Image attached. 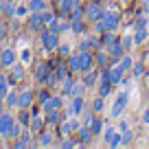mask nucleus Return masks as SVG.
Segmentation results:
<instances>
[{"label": "nucleus", "mask_w": 149, "mask_h": 149, "mask_svg": "<svg viewBox=\"0 0 149 149\" xmlns=\"http://www.w3.org/2000/svg\"><path fill=\"white\" fill-rule=\"evenodd\" d=\"M143 74H147L145 64H143V61H134V66H132V77H134V79H138V77H143Z\"/></svg>", "instance_id": "obj_32"}, {"label": "nucleus", "mask_w": 149, "mask_h": 149, "mask_svg": "<svg viewBox=\"0 0 149 149\" xmlns=\"http://www.w3.org/2000/svg\"><path fill=\"white\" fill-rule=\"evenodd\" d=\"M2 35H7V24L0 22V37H2Z\"/></svg>", "instance_id": "obj_48"}, {"label": "nucleus", "mask_w": 149, "mask_h": 149, "mask_svg": "<svg viewBox=\"0 0 149 149\" xmlns=\"http://www.w3.org/2000/svg\"><path fill=\"white\" fill-rule=\"evenodd\" d=\"M84 107H86L84 97H72V103L66 107V116H79L81 112H84Z\"/></svg>", "instance_id": "obj_11"}, {"label": "nucleus", "mask_w": 149, "mask_h": 149, "mask_svg": "<svg viewBox=\"0 0 149 149\" xmlns=\"http://www.w3.org/2000/svg\"><path fill=\"white\" fill-rule=\"evenodd\" d=\"M9 86H11V84H9V77L0 72V103L5 101V97L9 94Z\"/></svg>", "instance_id": "obj_26"}, {"label": "nucleus", "mask_w": 149, "mask_h": 149, "mask_svg": "<svg viewBox=\"0 0 149 149\" xmlns=\"http://www.w3.org/2000/svg\"><path fill=\"white\" fill-rule=\"evenodd\" d=\"M48 64L46 61H40V64H37V68H35V79L40 81V84H44V79H46V74H48Z\"/></svg>", "instance_id": "obj_24"}, {"label": "nucleus", "mask_w": 149, "mask_h": 149, "mask_svg": "<svg viewBox=\"0 0 149 149\" xmlns=\"http://www.w3.org/2000/svg\"><path fill=\"white\" fill-rule=\"evenodd\" d=\"M29 26H31L33 31H40V29L44 26V22H42V13H31V18H29Z\"/></svg>", "instance_id": "obj_29"}, {"label": "nucleus", "mask_w": 149, "mask_h": 149, "mask_svg": "<svg viewBox=\"0 0 149 149\" xmlns=\"http://www.w3.org/2000/svg\"><path fill=\"white\" fill-rule=\"evenodd\" d=\"M127 103H130V94H127V90L118 92V97L114 99V103H112V110H110L112 118H118V116H123V112H125Z\"/></svg>", "instance_id": "obj_4"}, {"label": "nucleus", "mask_w": 149, "mask_h": 149, "mask_svg": "<svg viewBox=\"0 0 149 149\" xmlns=\"http://www.w3.org/2000/svg\"><path fill=\"white\" fill-rule=\"evenodd\" d=\"M143 13L149 15V0H143Z\"/></svg>", "instance_id": "obj_47"}, {"label": "nucleus", "mask_w": 149, "mask_h": 149, "mask_svg": "<svg viewBox=\"0 0 149 149\" xmlns=\"http://www.w3.org/2000/svg\"><path fill=\"white\" fill-rule=\"evenodd\" d=\"M55 18H57V15L53 13V11H42V22H44V26H51V24L55 22Z\"/></svg>", "instance_id": "obj_39"}, {"label": "nucleus", "mask_w": 149, "mask_h": 149, "mask_svg": "<svg viewBox=\"0 0 149 149\" xmlns=\"http://www.w3.org/2000/svg\"><path fill=\"white\" fill-rule=\"evenodd\" d=\"M15 61H18V55H15L13 48L7 46V48H2V51H0V66H2V68H11Z\"/></svg>", "instance_id": "obj_10"}, {"label": "nucleus", "mask_w": 149, "mask_h": 149, "mask_svg": "<svg viewBox=\"0 0 149 149\" xmlns=\"http://www.w3.org/2000/svg\"><path fill=\"white\" fill-rule=\"evenodd\" d=\"M132 35H134V44L140 46L149 40V29H136V31H132Z\"/></svg>", "instance_id": "obj_22"}, {"label": "nucleus", "mask_w": 149, "mask_h": 149, "mask_svg": "<svg viewBox=\"0 0 149 149\" xmlns=\"http://www.w3.org/2000/svg\"><path fill=\"white\" fill-rule=\"evenodd\" d=\"M29 11H31V13H42V11H46V0H29Z\"/></svg>", "instance_id": "obj_27"}, {"label": "nucleus", "mask_w": 149, "mask_h": 149, "mask_svg": "<svg viewBox=\"0 0 149 149\" xmlns=\"http://www.w3.org/2000/svg\"><path fill=\"white\" fill-rule=\"evenodd\" d=\"M44 121H46L48 125H59V123L64 121V110H48Z\"/></svg>", "instance_id": "obj_19"}, {"label": "nucleus", "mask_w": 149, "mask_h": 149, "mask_svg": "<svg viewBox=\"0 0 149 149\" xmlns=\"http://www.w3.org/2000/svg\"><path fill=\"white\" fill-rule=\"evenodd\" d=\"M33 103H35V92L31 88H22L18 92V107L20 110H31Z\"/></svg>", "instance_id": "obj_6"}, {"label": "nucleus", "mask_w": 149, "mask_h": 149, "mask_svg": "<svg viewBox=\"0 0 149 149\" xmlns=\"http://www.w3.org/2000/svg\"><path fill=\"white\" fill-rule=\"evenodd\" d=\"M99 74H101V68H92V70H88V72H84L81 74V81H84V86L86 88H94V86L99 84Z\"/></svg>", "instance_id": "obj_15"}, {"label": "nucleus", "mask_w": 149, "mask_h": 149, "mask_svg": "<svg viewBox=\"0 0 149 149\" xmlns=\"http://www.w3.org/2000/svg\"><path fill=\"white\" fill-rule=\"evenodd\" d=\"M46 97H48V92H46V90H42V92H40V101H44Z\"/></svg>", "instance_id": "obj_49"}, {"label": "nucleus", "mask_w": 149, "mask_h": 149, "mask_svg": "<svg viewBox=\"0 0 149 149\" xmlns=\"http://www.w3.org/2000/svg\"><path fill=\"white\" fill-rule=\"evenodd\" d=\"M18 123H20L22 127H29V125H31V110H22V114H20Z\"/></svg>", "instance_id": "obj_38"}, {"label": "nucleus", "mask_w": 149, "mask_h": 149, "mask_svg": "<svg viewBox=\"0 0 149 149\" xmlns=\"http://www.w3.org/2000/svg\"><path fill=\"white\" fill-rule=\"evenodd\" d=\"M94 61H97V66H101V68H107V66L112 64L110 55H107V51H105V48H103V46L94 51Z\"/></svg>", "instance_id": "obj_17"}, {"label": "nucleus", "mask_w": 149, "mask_h": 149, "mask_svg": "<svg viewBox=\"0 0 149 149\" xmlns=\"http://www.w3.org/2000/svg\"><path fill=\"white\" fill-rule=\"evenodd\" d=\"M118 37H116V33L114 31H105V33H101V44L103 46H110L112 42H116Z\"/></svg>", "instance_id": "obj_35"}, {"label": "nucleus", "mask_w": 149, "mask_h": 149, "mask_svg": "<svg viewBox=\"0 0 149 149\" xmlns=\"http://www.w3.org/2000/svg\"><path fill=\"white\" fill-rule=\"evenodd\" d=\"M103 143H105L107 147H112V149L121 147V130L114 127V125L103 127Z\"/></svg>", "instance_id": "obj_3"}, {"label": "nucleus", "mask_w": 149, "mask_h": 149, "mask_svg": "<svg viewBox=\"0 0 149 149\" xmlns=\"http://www.w3.org/2000/svg\"><path fill=\"white\" fill-rule=\"evenodd\" d=\"M84 92H86V86H84V81H74L72 90H70V97H84Z\"/></svg>", "instance_id": "obj_37"}, {"label": "nucleus", "mask_w": 149, "mask_h": 149, "mask_svg": "<svg viewBox=\"0 0 149 149\" xmlns=\"http://www.w3.org/2000/svg\"><path fill=\"white\" fill-rule=\"evenodd\" d=\"M118 64H121V68L125 70V74H127V72H132V66H134V57L125 53V55H123L121 59H118Z\"/></svg>", "instance_id": "obj_30"}, {"label": "nucleus", "mask_w": 149, "mask_h": 149, "mask_svg": "<svg viewBox=\"0 0 149 149\" xmlns=\"http://www.w3.org/2000/svg\"><path fill=\"white\" fill-rule=\"evenodd\" d=\"M20 57H22V64H24V66H26V64H31V59H33V55H31V51H29V48H24Z\"/></svg>", "instance_id": "obj_44"}, {"label": "nucleus", "mask_w": 149, "mask_h": 149, "mask_svg": "<svg viewBox=\"0 0 149 149\" xmlns=\"http://www.w3.org/2000/svg\"><path fill=\"white\" fill-rule=\"evenodd\" d=\"M92 2H103V0H92Z\"/></svg>", "instance_id": "obj_51"}, {"label": "nucleus", "mask_w": 149, "mask_h": 149, "mask_svg": "<svg viewBox=\"0 0 149 149\" xmlns=\"http://www.w3.org/2000/svg\"><path fill=\"white\" fill-rule=\"evenodd\" d=\"M53 138H55V136H53L51 132H42V134H40V140L35 143V147H53Z\"/></svg>", "instance_id": "obj_28"}, {"label": "nucleus", "mask_w": 149, "mask_h": 149, "mask_svg": "<svg viewBox=\"0 0 149 149\" xmlns=\"http://www.w3.org/2000/svg\"><path fill=\"white\" fill-rule=\"evenodd\" d=\"M118 130H121V132H125V130H132V127H130V123H127V121H121V125H118Z\"/></svg>", "instance_id": "obj_46"}, {"label": "nucleus", "mask_w": 149, "mask_h": 149, "mask_svg": "<svg viewBox=\"0 0 149 149\" xmlns=\"http://www.w3.org/2000/svg\"><path fill=\"white\" fill-rule=\"evenodd\" d=\"M70 51H72V46H70L68 42H66V44H61V42H59V46H57V53H59L61 57H68V55H70Z\"/></svg>", "instance_id": "obj_43"}, {"label": "nucleus", "mask_w": 149, "mask_h": 149, "mask_svg": "<svg viewBox=\"0 0 149 149\" xmlns=\"http://www.w3.org/2000/svg\"><path fill=\"white\" fill-rule=\"evenodd\" d=\"M145 84H147V92H149V72L145 74Z\"/></svg>", "instance_id": "obj_50"}, {"label": "nucleus", "mask_w": 149, "mask_h": 149, "mask_svg": "<svg viewBox=\"0 0 149 149\" xmlns=\"http://www.w3.org/2000/svg\"><path fill=\"white\" fill-rule=\"evenodd\" d=\"M118 26H121V13L112 7V9L103 11L101 20L97 22V33L101 35V33H105V31H116Z\"/></svg>", "instance_id": "obj_1"}, {"label": "nucleus", "mask_w": 149, "mask_h": 149, "mask_svg": "<svg viewBox=\"0 0 149 149\" xmlns=\"http://www.w3.org/2000/svg\"><path fill=\"white\" fill-rule=\"evenodd\" d=\"M103 5L101 2H92L90 0V5L84 9V15H86V22H92V24H97L99 20H101V15H103Z\"/></svg>", "instance_id": "obj_5"}, {"label": "nucleus", "mask_w": 149, "mask_h": 149, "mask_svg": "<svg viewBox=\"0 0 149 149\" xmlns=\"http://www.w3.org/2000/svg\"><path fill=\"white\" fill-rule=\"evenodd\" d=\"M48 29H53L55 33H68L70 31V18H66V15H57L55 22H53Z\"/></svg>", "instance_id": "obj_14"}, {"label": "nucleus", "mask_w": 149, "mask_h": 149, "mask_svg": "<svg viewBox=\"0 0 149 149\" xmlns=\"http://www.w3.org/2000/svg\"><path fill=\"white\" fill-rule=\"evenodd\" d=\"M59 86H61V94H66V97H70V90H72V86H74L72 72H70V74H66L64 79L59 81Z\"/></svg>", "instance_id": "obj_23"}, {"label": "nucleus", "mask_w": 149, "mask_h": 149, "mask_svg": "<svg viewBox=\"0 0 149 149\" xmlns=\"http://www.w3.org/2000/svg\"><path fill=\"white\" fill-rule=\"evenodd\" d=\"M103 107H105V97H97L92 101V112L94 114H103Z\"/></svg>", "instance_id": "obj_36"}, {"label": "nucleus", "mask_w": 149, "mask_h": 149, "mask_svg": "<svg viewBox=\"0 0 149 149\" xmlns=\"http://www.w3.org/2000/svg\"><path fill=\"white\" fill-rule=\"evenodd\" d=\"M70 31L74 35H84L86 33V20L84 18H72L70 20Z\"/></svg>", "instance_id": "obj_21"}, {"label": "nucleus", "mask_w": 149, "mask_h": 149, "mask_svg": "<svg viewBox=\"0 0 149 149\" xmlns=\"http://www.w3.org/2000/svg\"><path fill=\"white\" fill-rule=\"evenodd\" d=\"M107 70H110V81H112V86H121L123 77H125V70L121 68V64H118V61H112V64L107 66Z\"/></svg>", "instance_id": "obj_9"}, {"label": "nucleus", "mask_w": 149, "mask_h": 149, "mask_svg": "<svg viewBox=\"0 0 149 149\" xmlns=\"http://www.w3.org/2000/svg\"><path fill=\"white\" fill-rule=\"evenodd\" d=\"M40 42H42V48L48 53H55L57 46H59V33H55L53 29H48V31H44L42 35H40Z\"/></svg>", "instance_id": "obj_2"}, {"label": "nucleus", "mask_w": 149, "mask_h": 149, "mask_svg": "<svg viewBox=\"0 0 149 149\" xmlns=\"http://www.w3.org/2000/svg\"><path fill=\"white\" fill-rule=\"evenodd\" d=\"M143 123H145V125L149 127V105L145 107V112H143Z\"/></svg>", "instance_id": "obj_45"}, {"label": "nucleus", "mask_w": 149, "mask_h": 149, "mask_svg": "<svg viewBox=\"0 0 149 149\" xmlns=\"http://www.w3.org/2000/svg\"><path fill=\"white\" fill-rule=\"evenodd\" d=\"M107 51V55H110V59L112 61H118L123 55H125V48L121 46V40H116V42H112L110 46H103Z\"/></svg>", "instance_id": "obj_13"}, {"label": "nucleus", "mask_w": 149, "mask_h": 149, "mask_svg": "<svg viewBox=\"0 0 149 149\" xmlns=\"http://www.w3.org/2000/svg\"><path fill=\"white\" fill-rule=\"evenodd\" d=\"M42 110L48 112V110H64V99L59 94H48L46 99L42 101Z\"/></svg>", "instance_id": "obj_8"}, {"label": "nucleus", "mask_w": 149, "mask_h": 149, "mask_svg": "<svg viewBox=\"0 0 149 149\" xmlns=\"http://www.w3.org/2000/svg\"><path fill=\"white\" fill-rule=\"evenodd\" d=\"M13 125H15V118L11 116L9 112H2L0 114V138H9Z\"/></svg>", "instance_id": "obj_7"}, {"label": "nucleus", "mask_w": 149, "mask_h": 149, "mask_svg": "<svg viewBox=\"0 0 149 149\" xmlns=\"http://www.w3.org/2000/svg\"><path fill=\"white\" fill-rule=\"evenodd\" d=\"M5 101H7V105H9V107H18V92H9L5 97Z\"/></svg>", "instance_id": "obj_42"}, {"label": "nucleus", "mask_w": 149, "mask_h": 149, "mask_svg": "<svg viewBox=\"0 0 149 149\" xmlns=\"http://www.w3.org/2000/svg\"><path fill=\"white\" fill-rule=\"evenodd\" d=\"M77 134H79V138H81V143H84V145L92 143V138H94L92 130H90V127H86V125H81L79 130H77Z\"/></svg>", "instance_id": "obj_25"}, {"label": "nucleus", "mask_w": 149, "mask_h": 149, "mask_svg": "<svg viewBox=\"0 0 149 149\" xmlns=\"http://www.w3.org/2000/svg\"><path fill=\"white\" fill-rule=\"evenodd\" d=\"M121 46L125 48V53L132 51V48L136 46V44H134V35H132V33H125V35H121Z\"/></svg>", "instance_id": "obj_31"}, {"label": "nucleus", "mask_w": 149, "mask_h": 149, "mask_svg": "<svg viewBox=\"0 0 149 149\" xmlns=\"http://www.w3.org/2000/svg\"><path fill=\"white\" fill-rule=\"evenodd\" d=\"M68 70L72 74L81 72V53H70L68 55Z\"/></svg>", "instance_id": "obj_18"}, {"label": "nucleus", "mask_w": 149, "mask_h": 149, "mask_svg": "<svg viewBox=\"0 0 149 149\" xmlns=\"http://www.w3.org/2000/svg\"><path fill=\"white\" fill-rule=\"evenodd\" d=\"M81 53V74L88 72V70L97 68V61H94V53L92 51H79Z\"/></svg>", "instance_id": "obj_12"}, {"label": "nucleus", "mask_w": 149, "mask_h": 149, "mask_svg": "<svg viewBox=\"0 0 149 149\" xmlns=\"http://www.w3.org/2000/svg\"><path fill=\"white\" fill-rule=\"evenodd\" d=\"M132 143H134V132L132 130L121 132V147H130Z\"/></svg>", "instance_id": "obj_34"}, {"label": "nucleus", "mask_w": 149, "mask_h": 149, "mask_svg": "<svg viewBox=\"0 0 149 149\" xmlns=\"http://www.w3.org/2000/svg\"><path fill=\"white\" fill-rule=\"evenodd\" d=\"M57 5H59V13L61 15H68L74 7H79L81 2H79V0H57Z\"/></svg>", "instance_id": "obj_20"}, {"label": "nucleus", "mask_w": 149, "mask_h": 149, "mask_svg": "<svg viewBox=\"0 0 149 149\" xmlns=\"http://www.w3.org/2000/svg\"><path fill=\"white\" fill-rule=\"evenodd\" d=\"M33 114H35V116H33V123H31V132H42V127H44V123H46V121L37 114V110L33 112Z\"/></svg>", "instance_id": "obj_33"}, {"label": "nucleus", "mask_w": 149, "mask_h": 149, "mask_svg": "<svg viewBox=\"0 0 149 149\" xmlns=\"http://www.w3.org/2000/svg\"><path fill=\"white\" fill-rule=\"evenodd\" d=\"M24 74H26V70H24V64H18L15 61L13 66H11V74H9V84H18V81L24 79Z\"/></svg>", "instance_id": "obj_16"}, {"label": "nucleus", "mask_w": 149, "mask_h": 149, "mask_svg": "<svg viewBox=\"0 0 149 149\" xmlns=\"http://www.w3.org/2000/svg\"><path fill=\"white\" fill-rule=\"evenodd\" d=\"M147 22H149L147 15H140V18L134 20V24H132V26H134V31H136V29H147Z\"/></svg>", "instance_id": "obj_41"}, {"label": "nucleus", "mask_w": 149, "mask_h": 149, "mask_svg": "<svg viewBox=\"0 0 149 149\" xmlns=\"http://www.w3.org/2000/svg\"><path fill=\"white\" fill-rule=\"evenodd\" d=\"M29 13H31V11H29V5H18L15 7V18H26Z\"/></svg>", "instance_id": "obj_40"}]
</instances>
